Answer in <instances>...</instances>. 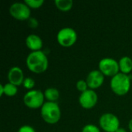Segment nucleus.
<instances>
[{
  "instance_id": "f257e3e1",
  "label": "nucleus",
  "mask_w": 132,
  "mask_h": 132,
  "mask_svg": "<svg viewBox=\"0 0 132 132\" xmlns=\"http://www.w3.org/2000/svg\"><path fill=\"white\" fill-rule=\"evenodd\" d=\"M48 58L42 50L31 52L26 58L28 69L35 73H42L48 68Z\"/></svg>"
},
{
  "instance_id": "f03ea898",
  "label": "nucleus",
  "mask_w": 132,
  "mask_h": 132,
  "mask_svg": "<svg viewBox=\"0 0 132 132\" xmlns=\"http://www.w3.org/2000/svg\"><path fill=\"white\" fill-rule=\"evenodd\" d=\"M40 114L43 120L47 124H56L61 118L60 108L56 102L46 101L41 108Z\"/></svg>"
},
{
  "instance_id": "7ed1b4c3",
  "label": "nucleus",
  "mask_w": 132,
  "mask_h": 132,
  "mask_svg": "<svg viewBox=\"0 0 132 132\" xmlns=\"http://www.w3.org/2000/svg\"><path fill=\"white\" fill-rule=\"evenodd\" d=\"M110 85L112 91L115 94L118 96H124L130 90L131 78L128 74L118 73L111 78Z\"/></svg>"
},
{
  "instance_id": "20e7f679",
  "label": "nucleus",
  "mask_w": 132,
  "mask_h": 132,
  "mask_svg": "<svg viewBox=\"0 0 132 132\" xmlns=\"http://www.w3.org/2000/svg\"><path fill=\"white\" fill-rule=\"evenodd\" d=\"M44 93L39 90H29L23 97V102L25 105L31 109L41 108L44 104Z\"/></svg>"
},
{
  "instance_id": "39448f33",
  "label": "nucleus",
  "mask_w": 132,
  "mask_h": 132,
  "mask_svg": "<svg viewBox=\"0 0 132 132\" xmlns=\"http://www.w3.org/2000/svg\"><path fill=\"white\" fill-rule=\"evenodd\" d=\"M56 39L60 46L63 47H70L77 42V34L73 28L65 27L58 32Z\"/></svg>"
},
{
  "instance_id": "423d86ee",
  "label": "nucleus",
  "mask_w": 132,
  "mask_h": 132,
  "mask_svg": "<svg viewBox=\"0 0 132 132\" xmlns=\"http://www.w3.org/2000/svg\"><path fill=\"white\" fill-rule=\"evenodd\" d=\"M99 125L105 132H116L120 128V121L118 118L111 114L105 113L99 119Z\"/></svg>"
},
{
  "instance_id": "0eeeda50",
  "label": "nucleus",
  "mask_w": 132,
  "mask_h": 132,
  "mask_svg": "<svg viewBox=\"0 0 132 132\" xmlns=\"http://www.w3.org/2000/svg\"><path fill=\"white\" fill-rule=\"evenodd\" d=\"M30 9L25 2H15L9 8V13L16 20L28 21L31 15Z\"/></svg>"
},
{
  "instance_id": "6e6552de",
  "label": "nucleus",
  "mask_w": 132,
  "mask_h": 132,
  "mask_svg": "<svg viewBox=\"0 0 132 132\" xmlns=\"http://www.w3.org/2000/svg\"><path fill=\"white\" fill-rule=\"evenodd\" d=\"M99 70L106 77H111V78L119 73V63L113 58H104L98 64Z\"/></svg>"
},
{
  "instance_id": "1a4fd4ad",
  "label": "nucleus",
  "mask_w": 132,
  "mask_h": 132,
  "mask_svg": "<svg viewBox=\"0 0 132 132\" xmlns=\"http://www.w3.org/2000/svg\"><path fill=\"white\" fill-rule=\"evenodd\" d=\"M98 96L97 93L91 89H88L86 91L80 94L79 97V103L80 106L84 109H91L97 103Z\"/></svg>"
},
{
  "instance_id": "9d476101",
  "label": "nucleus",
  "mask_w": 132,
  "mask_h": 132,
  "mask_svg": "<svg viewBox=\"0 0 132 132\" xmlns=\"http://www.w3.org/2000/svg\"><path fill=\"white\" fill-rule=\"evenodd\" d=\"M104 75L99 70H94L90 71L87 77V83L88 87L91 90H95L101 87L104 81Z\"/></svg>"
},
{
  "instance_id": "9b49d317",
  "label": "nucleus",
  "mask_w": 132,
  "mask_h": 132,
  "mask_svg": "<svg viewBox=\"0 0 132 132\" xmlns=\"http://www.w3.org/2000/svg\"><path fill=\"white\" fill-rule=\"evenodd\" d=\"M9 83H11L17 87L22 85L25 80L23 71L19 67H12L8 73Z\"/></svg>"
},
{
  "instance_id": "f8f14e48",
  "label": "nucleus",
  "mask_w": 132,
  "mask_h": 132,
  "mask_svg": "<svg viewBox=\"0 0 132 132\" xmlns=\"http://www.w3.org/2000/svg\"><path fill=\"white\" fill-rule=\"evenodd\" d=\"M26 45L30 50H32V52H34L41 50L43 43L39 36L36 34H30L26 39Z\"/></svg>"
},
{
  "instance_id": "ddd939ff",
  "label": "nucleus",
  "mask_w": 132,
  "mask_h": 132,
  "mask_svg": "<svg viewBox=\"0 0 132 132\" xmlns=\"http://www.w3.org/2000/svg\"><path fill=\"white\" fill-rule=\"evenodd\" d=\"M121 73L128 74L132 70V60L129 56H123L118 61Z\"/></svg>"
},
{
  "instance_id": "4468645a",
  "label": "nucleus",
  "mask_w": 132,
  "mask_h": 132,
  "mask_svg": "<svg viewBox=\"0 0 132 132\" xmlns=\"http://www.w3.org/2000/svg\"><path fill=\"white\" fill-rule=\"evenodd\" d=\"M44 97L49 102H56L60 97V92L54 87H49L44 91Z\"/></svg>"
},
{
  "instance_id": "2eb2a0df",
  "label": "nucleus",
  "mask_w": 132,
  "mask_h": 132,
  "mask_svg": "<svg viewBox=\"0 0 132 132\" xmlns=\"http://www.w3.org/2000/svg\"><path fill=\"white\" fill-rule=\"evenodd\" d=\"M54 3L56 8L62 12L70 11L73 5V2L72 0H55Z\"/></svg>"
},
{
  "instance_id": "dca6fc26",
  "label": "nucleus",
  "mask_w": 132,
  "mask_h": 132,
  "mask_svg": "<svg viewBox=\"0 0 132 132\" xmlns=\"http://www.w3.org/2000/svg\"><path fill=\"white\" fill-rule=\"evenodd\" d=\"M3 89L4 94L8 97H13L18 93V87L11 83H7L3 85Z\"/></svg>"
},
{
  "instance_id": "f3484780",
  "label": "nucleus",
  "mask_w": 132,
  "mask_h": 132,
  "mask_svg": "<svg viewBox=\"0 0 132 132\" xmlns=\"http://www.w3.org/2000/svg\"><path fill=\"white\" fill-rule=\"evenodd\" d=\"M24 2L30 8V9H39L40 8L43 3L44 1L43 0H25Z\"/></svg>"
},
{
  "instance_id": "a211bd4d",
  "label": "nucleus",
  "mask_w": 132,
  "mask_h": 132,
  "mask_svg": "<svg viewBox=\"0 0 132 132\" xmlns=\"http://www.w3.org/2000/svg\"><path fill=\"white\" fill-rule=\"evenodd\" d=\"M35 84H36L35 80L32 78H31V77L25 78V80L23 81V84H22L24 88H26L27 90H29L33 89V87H35Z\"/></svg>"
},
{
  "instance_id": "6ab92c4d",
  "label": "nucleus",
  "mask_w": 132,
  "mask_h": 132,
  "mask_svg": "<svg viewBox=\"0 0 132 132\" xmlns=\"http://www.w3.org/2000/svg\"><path fill=\"white\" fill-rule=\"evenodd\" d=\"M77 89L80 91L81 93L86 91L87 90H88V85L86 80H80L77 81Z\"/></svg>"
},
{
  "instance_id": "aec40b11",
  "label": "nucleus",
  "mask_w": 132,
  "mask_h": 132,
  "mask_svg": "<svg viewBox=\"0 0 132 132\" xmlns=\"http://www.w3.org/2000/svg\"><path fill=\"white\" fill-rule=\"evenodd\" d=\"M82 132H101L100 129L97 126L92 125V124H88L87 125H85L83 129Z\"/></svg>"
},
{
  "instance_id": "412c9836",
  "label": "nucleus",
  "mask_w": 132,
  "mask_h": 132,
  "mask_svg": "<svg viewBox=\"0 0 132 132\" xmlns=\"http://www.w3.org/2000/svg\"><path fill=\"white\" fill-rule=\"evenodd\" d=\"M28 26H29L30 28L35 29V28L38 27V26H39V22L37 21L36 19H35V18H33V17H30V18L28 19Z\"/></svg>"
},
{
  "instance_id": "4be33fe9",
  "label": "nucleus",
  "mask_w": 132,
  "mask_h": 132,
  "mask_svg": "<svg viewBox=\"0 0 132 132\" xmlns=\"http://www.w3.org/2000/svg\"><path fill=\"white\" fill-rule=\"evenodd\" d=\"M18 132H36L35 129L29 125H23L18 130Z\"/></svg>"
},
{
  "instance_id": "5701e85b",
  "label": "nucleus",
  "mask_w": 132,
  "mask_h": 132,
  "mask_svg": "<svg viewBox=\"0 0 132 132\" xmlns=\"http://www.w3.org/2000/svg\"><path fill=\"white\" fill-rule=\"evenodd\" d=\"M4 94V89H3V85H0V96H2Z\"/></svg>"
},
{
  "instance_id": "b1692460",
  "label": "nucleus",
  "mask_w": 132,
  "mask_h": 132,
  "mask_svg": "<svg viewBox=\"0 0 132 132\" xmlns=\"http://www.w3.org/2000/svg\"><path fill=\"white\" fill-rule=\"evenodd\" d=\"M128 128H129L130 131L132 132V118L130 120V121L128 123Z\"/></svg>"
},
{
  "instance_id": "393cba45",
  "label": "nucleus",
  "mask_w": 132,
  "mask_h": 132,
  "mask_svg": "<svg viewBox=\"0 0 132 132\" xmlns=\"http://www.w3.org/2000/svg\"><path fill=\"white\" fill-rule=\"evenodd\" d=\"M116 132H128L125 128H120L118 131Z\"/></svg>"
}]
</instances>
